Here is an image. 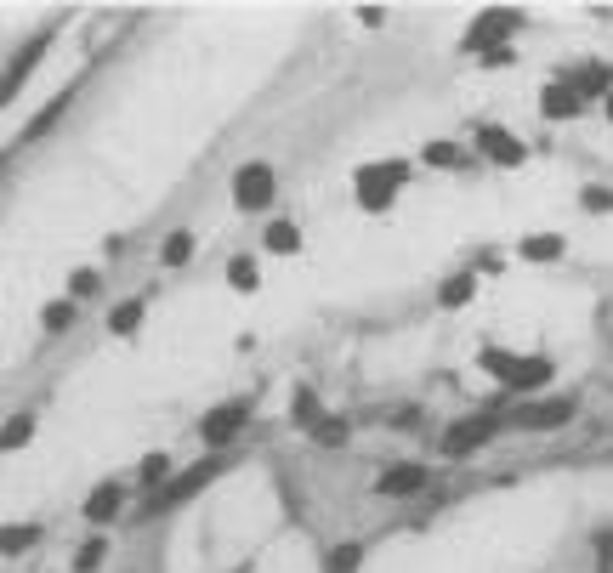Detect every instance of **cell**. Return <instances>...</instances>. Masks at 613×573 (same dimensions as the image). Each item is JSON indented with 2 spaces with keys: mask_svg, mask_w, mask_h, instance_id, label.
<instances>
[{
  "mask_svg": "<svg viewBox=\"0 0 613 573\" xmlns=\"http://www.w3.org/2000/svg\"><path fill=\"white\" fill-rule=\"evenodd\" d=\"M35 437V415H12L6 420V432H0V449H23Z\"/></svg>",
  "mask_w": 613,
  "mask_h": 573,
  "instance_id": "603a6c76",
  "label": "cell"
},
{
  "mask_svg": "<svg viewBox=\"0 0 613 573\" xmlns=\"http://www.w3.org/2000/svg\"><path fill=\"white\" fill-rule=\"evenodd\" d=\"M228 284L250 296V290L262 284V273H256V261H250V256H233V261H228Z\"/></svg>",
  "mask_w": 613,
  "mask_h": 573,
  "instance_id": "7402d4cb",
  "label": "cell"
},
{
  "mask_svg": "<svg viewBox=\"0 0 613 573\" xmlns=\"http://www.w3.org/2000/svg\"><path fill=\"white\" fill-rule=\"evenodd\" d=\"M35 545H40L35 522H6L0 528V556H23V551H35Z\"/></svg>",
  "mask_w": 613,
  "mask_h": 573,
  "instance_id": "5bb4252c",
  "label": "cell"
},
{
  "mask_svg": "<svg viewBox=\"0 0 613 573\" xmlns=\"http://www.w3.org/2000/svg\"><path fill=\"white\" fill-rule=\"evenodd\" d=\"M426 165H460L455 142H426Z\"/></svg>",
  "mask_w": 613,
  "mask_h": 573,
  "instance_id": "f546056e",
  "label": "cell"
},
{
  "mask_svg": "<svg viewBox=\"0 0 613 573\" xmlns=\"http://www.w3.org/2000/svg\"><path fill=\"white\" fill-rule=\"evenodd\" d=\"M222 471H228V460H222V454H211V460H199V466H188L182 477H176V483H165V488L154 494V500H148V511H142V517H159V511H176V505H188L193 494H199L205 483H216Z\"/></svg>",
  "mask_w": 613,
  "mask_h": 573,
  "instance_id": "7a4b0ae2",
  "label": "cell"
},
{
  "mask_svg": "<svg viewBox=\"0 0 613 573\" xmlns=\"http://www.w3.org/2000/svg\"><path fill=\"white\" fill-rule=\"evenodd\" d=\"M40 324H46V335H63L74 324V301H52V307L40 313Z\"/></svg>",
  "mask_w": 613,
  "mask_h": 573,
  "instance_id": "d4e9b609",
  "label": "cell"
},
{
  "mask_svg": "<svg viewBox=\"0 0 613 573\" xmlns=\"http://www.w3.org/2000/svg\"><path fill=\"white\" fill-rule=\"evenodd\" d=\"M477 148H483V159H494V165H506V171H517L528 159L523 137H511L506 125H477Z\"/></svg>",
  "mask_w": 613,
  "mask_h": 573,
  "instance_id": "52a82bcc",
  "label": "cell"
},
{
  "mask_svg": "<svg viewBox=\"0 0 613 573\" xmlns=\"http://www.w3.org/2000/svg\"><path fill=\"white\" fill-rule=\"evenodd\" d=\"M0 171H6V154H0Z\"/></svg>",
  "mask_w": 613,
  "mask_h": 573,
  "instance_id": "e575fe53",
  "label": "cell"
},
{
  "mask_svg": "<svg viewBox=\"0 0 613 573\" xmlns=\"http://www.w3.org/2000/svg\"><path fill=\"white\" fill-rule=\"evenodd\" d=\"M267 199H273V165H262V159L239 165V176H233V205L239 210H262Z\"/></svg>",
  "mask_w": 613,
  "mask_h": 573,
  "instance_id": "5b68a950",
  "label": "cell"
},
{
  "mask_svg": "<svg viewBox=\"0 0 613 573\" xmlns=\"http://www.w3.org/2000/svg\"><path fill=\"white\" fill-rule=\"evenodd\" d=\"M517 250H523L528 261H557V256H562V239H557V233H528Z\"/></svg>",
  "mask_w": 613,
  "mask_h": 573,
  "instance_id": "ac0fdd59",
  "label": "cell"
},
{
  "mask_svg": "<svg viewBox=\"0 0 613 573\" xmlns=\"http://www.w3.org/2000/svg\"><path fill=\"white\" fill-rule=\"evenodd\" d=\"M596 573H613V534L596 539Z\"/></svg>",
  "mask_w": 613,
  "mask_h": 573,
  "instance_id": "1f68e13d",
  "label": "cell"
},
{
  "mask_svg": "<svg viewBox=\"0 0 613 573\" xmlns=\"http://www.w3.org/2000/svg\"><path fill=\"white\" fill-rule=\"evenodd\" d=\"M608 80H613V74H608V69H596V63H591V69H579L574 80H568V86H574L579 97L591 103V97H608Z\"/></svg>",
  "mask_w": 613,
  "mask_h": 573,
  "instance_id": "e0dca14e",
  "label": "cell"
},
{
  "mask_svg": "<svg viewBox=\"0 0 613 573\" xmlns=\"http://www.w3.org/2000/svg\"><path fill=\"white\" fill-rule=\"evenodd\" d=\"M165 477H171V454H148V460H142V483L154 488V483H165Z\"/></svg>",
  "mask_w": 613,
  "mask_h": 573,
  "instance_id": "4316f807",
  "label": "cell"
},
{
  "mask_svg": "<svg viewBox=\"0 0 613 573\" xmlns=\"http://www.w3.org/2000/svg\"><path fill=\"white\" fill-rule=\"evenodd\" d=\"M579 205L596 210V216H608V210H613V188H585V193H579Z\"/></svg>",
  "mask_w": 613,
  "mask_h": 573,
  "instance_id": "f1b7e54d",
  "label": "cell"
},
{
  "mask_svg": "<svg viewBox=\"0 0 613 573\" xmlns=\"http://www.w3.org/2000/svg\"><path fill=\"white\" fill-rule=\"evenodd\" d=\"M290 420H296L301 432H313L318 420H324V409H318V398L307 392V386H296V398H290Z\"/></svg>",
  "mask_w": 613,
  "mask_h": 573,
  "instance_id": "9a60e30c",
  "label": "cell"
},
{
  "mask_svg": "<svg viewBox=\"0 0 613 573\" xmlns=\"http://www.w3.org/2000/svg\"><path fill=\"white\" fill-rule=\"evenodd\" d=\"M511 29H517V12H483V18L466 29V52H500Z\"/></svg>",
  "mask_w": 613,
  "mask_h": 573,
  "instance_id": "ba28073f",
  "label": "cell"
},
{
  "mask_svg": "<svg viewBox=\"0 0 613 573\" xmlns=\"http://www.w3.org/2000/svg\"><path fill=\"white\" fill-rule=\"evenodd\" d=\"M245 420H250V403L245 398H239V403H222V409H211V415L199 420V437H205L211 449H222V443L245 426Z\"/></svg>",
  "mask_w": 613,
  "mask_h": 573,
  "instance_id": "9c48e42d",
  "label": "cell"
},
{
  "mask_svg": "<svg viewBox=\"0 0 613 573\" xmlns=\"http://www.w3.org/2000/svg\"><path fill=\"white\" fill-rule=\"evenodd\" d=\"M477 364L489 369V375H500V381H506L511 392H534V386L551 381V358H517V352L483 347V358H477Z\"/></svg>",
  "mask_w": 613,
  "mask_h": 573,
  "instance_id": "6da1fadb",
  "label": "cell"
},
{
  "mask_svg": "<svg viewBox=\"0 0 613 573\" xmlns=\"http://www.w3.org/2000/svg\"><path fill=\"white\" fill-rule=\"evenodd\" d=\"M188 256H193V233H171V239L159 244V261H165V267H188Z\"/></svg>",
  "mask_w": 613,
  "mask_h": 573,
  "instance_id": "44dd1931",
  "label": "cell"
},
{
  "mask_svg": "<svg viewBox=\"0 0 613 573\" xmlns=\"http://www.w3.org/2000/svg\"><path fill=\"white\" fill-rule=\"evenodd\" d=\"M602 103H608V120H613V91H608V97H602Z\"/></svg>",
  "mask_w": 613,
  "mask_h": 573,
  "instance_id": "836d02e7",
  "label": "cell"
},
{
  "mask_svg": "<svg viewBox=\"0 0 613 573\" xmlns=\"http://www.w3.org/2000/svg\"><path fill=\"white\" fill-rule=\"evenodd\" d=\"M540 108H545V120H574L579 108H585V97H579V91L568 86V80H557V86H545Z\"/></svg>",
  "mask_w": 613,
  "mask_h": 573,
  "instance_id": "4fadbf2b",
  "label": "cell"
},
{
  "mask_svg": "<svg viewBox=\"0 0 613 573\" xmlns=\"http://www.w3.org/2000/svg\"><path fill=\"white\" fill-rule=\"evenodd\" d=\"M103 556H108V545H103V539H91V545H80V556H74V573H91L97 562H103Z\"/></svg>",
  "mask_w": 613,
  "mask_h": 573,
  "instance_id": "83f0119b",
  "label": "cell"
},
{
  "mask_svg": "<svg viewBox=\"0 0 613 573\" xmlns=\"http://www.w3.org/2000/svg\"><path fill=\"white\" fill-rule=\"evenodd\" d=\"M358 562H364V545L352 539V545H335V551L324 556V573H358Z\"/></svg>",
  "mask_w": 613,
  "mask_h": 573,
  "instance_id": "ffe728a7",
  "label": "cell"
},
{
  "mask_svg": "<svg viewBox=\"0 0 613 573\" xmlns=\"http://www.w3.org/2000/svg\"><path fill=\"white\" fill-rule=\"evenodd\" d=\"M46 46H52V35H35V40H29V46H23L18 57H12V69L0 74V103H12V97H18V86L29 80V74H35V63H40V57H46Z\"/></svg>",
  "mask_w": 613,
  "mask_h": 573,
  "instance_id": "30bf717a",
  "label": "cell"
},
{
  "mask_svg": "<svg viewBox=\"0 0 613 573\" xmlns=\"http://www.w3.org/2000/svg\"><path fill=\"white\" fill-rule=\"evenodd\" d=\"M239 573H245V568H239Z\"/></svg>",
  "mask_w": 613,
  "mask_h": 573,
  "instance_id": "8d00e7d4",
  "label": "cell"
},
{
  "mask_svg": "<svg viewBox=\"0 0 613 573\" xmlns=\"http://www.w3.org/2000/svg\"><path fill=\"white\" fill-rule=\"evenodd\" d=\"M313 437H318V443H324V449H341V443H347V426H341V420H335V415H324V420H318V426H313Z\"/></svg>",
  "mask_w": 613,
  "mask_h": 573,
  "instance_id": "484cf974",
  "label": "cell"
},
{
  "mask_svg": "<svg viewBox=\"0 0 613 573\" xmlns=\"http://www.w3.org/2000/svg\"><path fill=\"white\" fill-rule=\"evenodd\" d=\"M262 244L273 250V256H296V250H301V233H296L290 222H273V227L262 233Z\"/></svg>",
  "mask_w": 613,
  "mask_h": 573,
  "instance_id": "2e32d148",
  "label": "cell"
},
{
  "mask_svg": "<svg viewBox=\"0 0 613 573\" xmlns=\"http://www.w3.org/2000/svg\"><path fill=\"white\" fill-rule=\"evenodd\" d=\"M579 415L574 398H545V403H523V409H511V426L517 432H557V426H568V420Z\"/></svg>",
  "mask_w": 613,
  "mask_h": 573,
  "instance_id": "277c9868",
  "label": "cell"
},
{
  "mask_svg": "<svg viewBox=\"0 0 613 573\" xmlns=\"http://www.w3.org/2000/svg\"><path fill=\"white\" fill-rule=\"evenodd\" d=\"M97 284H103V278L86 267V273H74V278H69V296H97Z\"/></svg>",
  "mask_w": 613,
  "mask_h": 573,
  "instance_id": "4dcf8cb0",
  "label": "cell"
},
{
  "mask_svg": "<svg viewBox=\"0 0 613 573\" xmlns=\"http://www.w3.org/2000/svg\"><path fill=\"white\" fill-rule=\"evenodd\" d=\"M472 296H477V278H472V273H455V278H449V284L438 290V301H443V307H466Z\"/></svg>",
  "mask_w": 613,
  "mask_h": 573,
  "instance_id": "d6986e66",
  "label": "cell"
},
{
  "mask_svg": "<svg viewBox=\"0 0 613 573\" xmlns=\"http://www.w3.org/2000/svg\"><path fill=\"white\" fill-rule=\"evenodd\" d=\"M137 324H142V301H120V307L108 313V330L114 335H131Z\"/></svg>",
  "mask_w": 613,
  "mask_h": 573,
  "instance_id": "cb8c5ba5",
  "label": "cell"
},
{
  "mask_svg": "<svg viewBox=\"0 0 613 573\" xmlns=\"http://www.w3.org/2000/svg\"><path fill=\"white\" fill-rule=\"evenodd\" d=\"M483 63H489V69H506V63H511V46H500V52H483Z\"/></svg>",
  "mask_w": 613,
  "mask_h": 573,
  "instance_id": "d6a6232c",
  "label": "cell"
},
{
  "mask_svg": "<svg viewBox=\"0 0 613 573\" xmlns=\"http://www.w3.org/2000/svg\"><path fill=\"white\" fill-rule=\"evenodd\" d=\"M494 432H500V420H494V415H472V420H460V426H449V432H443V454H449V460H460V454L483 449V443H489Z\"/></svg>",
  "mask_w": 613,
  "mask_h": 573,
  "instance_id": "8992f818",
  "label": "cell"
},
{
  "mask_svg": "<svg viewBox=\"0 0 613 573\" xmlns=\"http://www.w3.org/2000/svg\"><path fill=\"white\" fill-rule=\"evenodd\" d=\"M120 505H125V483H114V477H108V483L91 488L86 517H91V522H114V517H120Z\"/></svg>",
  "mask_w": 613,
  "mask_h": 573,
  "instance_id": "7c38bea8",
  "label": "cell"
},
{
  "mask_svg": "<svg viewBox=\"0 0 613 573\" xmlns=\"http://www.w3.org/2000/svg\"><path fill=\"white\" fill-rule=\"evenodd\" d=\"M409 182V165L403 159H381V165H364L358 171V205L364 210H386L392 205V193Z\"/></svg>",
  "mask_w": 613,
  "mask_h": 573,
  "instance_id": "3957f363",
  "label": "cell"
},
{
  "mask_svg": "<svg viewBox=\"0 0 613 573\" xmlns=\"http://www.w3.org/2000/svg\"><path fill=\"white\" fill-rule=\"evenodd\" d=\"M0 454H6V449H0Z\"/></svg>",
  "mask_w": 613,
  "mask_h": 573,
  "instance_id": "d590c367",
  "label": "cell"
},
{
  "mask_svg": "<svg viewBox=\"0 0 613 573\" xmlns=\"http://www.w3.org/2000/svg\"><path fill=\"white\" fill-rule=\"evenodd\" d=\"M426 477H432L426 466H415V460H403V466L381 471V477H375V488H381L386 500H398V494H421V488H426Z\"/></svg>",
  "mask_w": 613,
  "mask_h": 573,
  "instance_id": "8fae6325",
  "label": "cell"
}]
</instances>
